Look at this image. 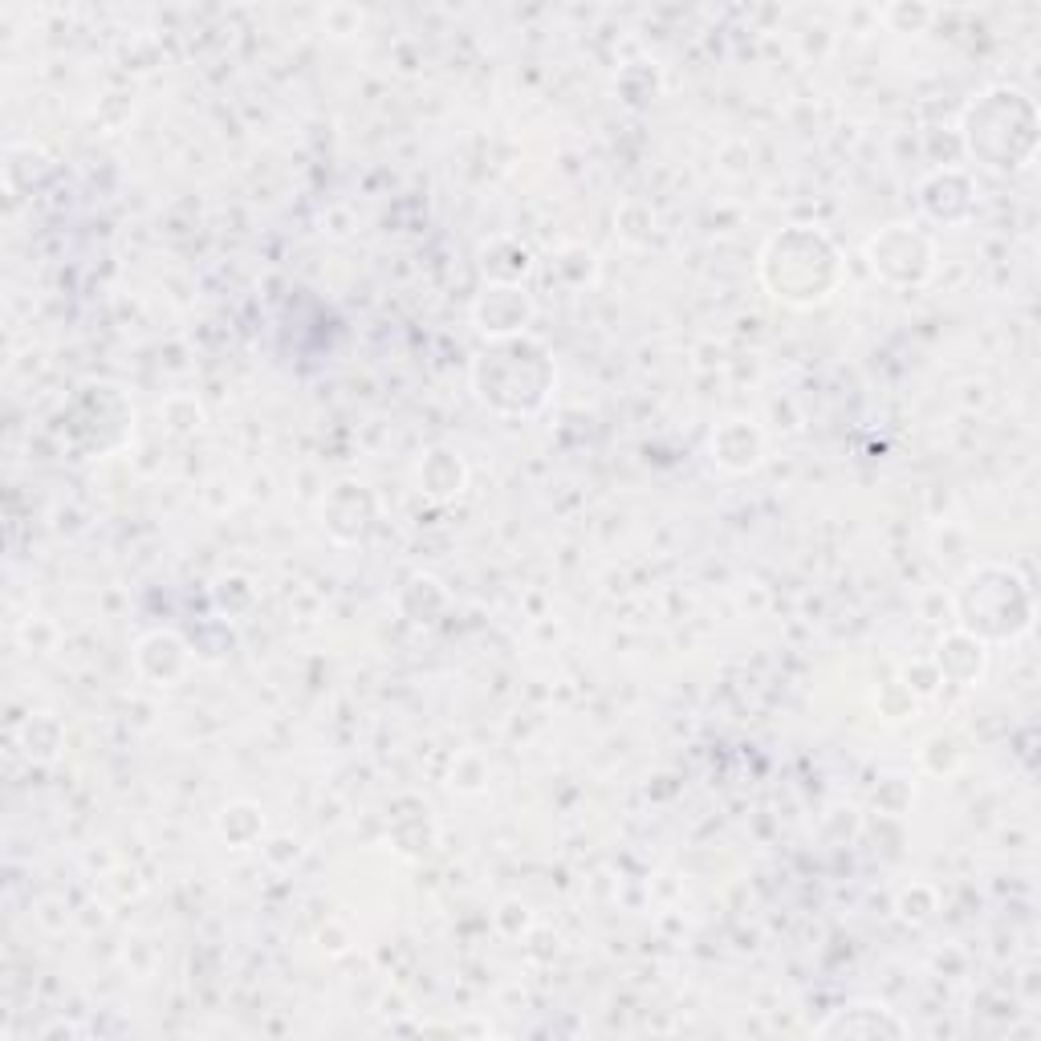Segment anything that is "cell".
<instances>
[{
	"instance_id": "6da1fadb",
	"label": "cell",
	"mask_w": 1041,
	"mask_h": 1041,
	"mask_svg": "<svg viewBox=\"0 0 1041 1041\" xmlns=\"http://www.w3.org/2000/svg\"><path fill=\"white\" fill-rule=\"evenodd\" d=\"M822 1037H834V1033H903V1025L895 1021V1017H879V1021H859L850 1009L842 1013V1017H834V1021H826L822 1029H818Z\"/></svg>"
}]
</instances>
